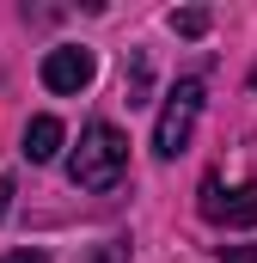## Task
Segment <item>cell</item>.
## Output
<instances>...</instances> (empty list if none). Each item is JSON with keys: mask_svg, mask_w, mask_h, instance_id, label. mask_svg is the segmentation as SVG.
Here are the masks:
<instances>
[{"mask_svg": "<svg viewBox=\"0 0 257 263\" xmlns=\"http://www.w3.org/2000/svg\"><path fill=\"white\" fill-rule=\"evenodd\" d=\"M196 117H202V80H178V86L166 92L159 123H153V153H159V159H178V153L190 147Z\"/></svg>", "mask_w": 257, "mask_h": 263, "instance_id": "2", "label": "cell"}, {"mask_svg": "<svg viewBox=\"0 0 257 263\" xmlns=\"http://www.w3.org/2000/svg\"><path fill=\"white\" fill-rule=\"evenodd\" d=\"M128 172V135L111 129V123H92L80 135V147L67 153V178L80 190H117Z\"/></svg>", "mask_w": 257, "mask_h": 263, "instance_id": "1", "label": "cell"}, {"mask_svg": "<svg viewBox=\"0 0 257 263\" xmlns=\"http://www.w3.org/2000/svg\"><path fill=\"white\" fill-rule=\"evenodd\" d=\"M0 263H49V257H43V251H6Z\"/></svg>", "mask_w": 257, "mask_h": 263, "instance_id": "9", "label": "cell"}, {"mask_svg": "<svg viewBox=\"0 0 257 263\" xmlns=\"http://www.w3.org/2000/svg\"><path fill=\"white\" fill-rule=\"evenodd\" d=\"M92 73H98L92 49L62 43V49H49V55H43V86H49V92H86V86H92Z\"/></svg>", "mask_w": 257, "mask_h": 263, "instance_id": "4", "label": "cell"}, {"mask_svg": "<svg viewBox=\"0 0 257 263\" xmlns=\"http://www.w3.org/2000/svg\"><path fill=\"white\" fill-rule=\"evenodd\" d=\"M92 263H128V245H123V239H111V245H104Z\"/></svg>", "mask_w": 257, "mask_h": 263, "instance_id": "8", "label": "cell"}, {"mask_svg": "<svg viewBox=\"0 0 257 263\" xmlns=\"http://www.w3.org/2000/svg\"><path fill=\"white\" fill-rule=\"evenodd\" d=\"M251 86H257V73H251Z\"/></svg>", "mask_w": 257, "mask_h": 263, "instance_id": "11", "label": "cell"}, {"mask_svg": "<svg viewBox=\"0 0 257 263\" xmlns=\"http://www.w3.org/2000/svg\"><path fill=\"white\" fill-rule=\"evenodd\" d=\"M172 31H178V37H202V31H208V12H202V6H184V12H172Z\"/></svg>", "mask_w": 257, "mask_h": 263, "instance_id": "6", "label": "cell"}, {"mask_svg": "<svg viewBox=\"0 0 257 263\" xmlns=\"http://www.w3.org/2000/svg\"><path fill=\"white\" fill-rule=\"evenodd\" d=\"M62 153V123L56 117H31V129H25V159L31 165H49Z\"/></svg>", "mask_w": 257, "mask_h": 263, "instance_id": "5", "label": "cell"}, {"mask_svg": "<svg viewBox=\"0 0 257 263\" xmlns=\"http://www.w3.org/2000/svg\"><path fill=\"white\" fill-rule=\"evenodd\" d=\"M202 214L214 227H257V184H239V190L202 184Z\"/></svg>", "mask_w": 257, "mask_h": 263, "instance_id": "3", "label": "cell"}, {"mask_svg": "<svg viewBox=\"0 0 257 263\" xmlns=\"http://www.w3.org/2000/svg\"><path fill=\"white\" fill-rule=\"evenodd\" d=\"M12 214V178H0V220Z\"/></svg>", "mask_w": 257, "mask_h": 263, "instance_id": "10", "label": "cell"}, {"mask_svg": "<svg viewBox=\"0 0 257 263\" xmlns=\"http://www.w3.org/2000/svg\"><path fill=\"white\" fill-rule=\"evenodd\" d=\"M221 263H257V245H221Z\"/></svg>", "mask_w": 257, "mask_h": 263, "instance_id": "7", "label": "cell"}]
</instances>
